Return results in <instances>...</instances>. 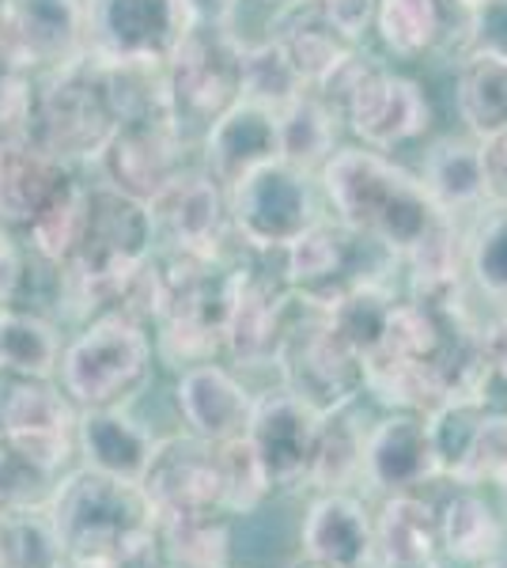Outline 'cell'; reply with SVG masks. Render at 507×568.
I'll list each match as a JSON object with an SVG mask.
<instances>
[{
	"instance_id": "1",
	"label": "cell",
	"mask_w": 507,
	"mask_h": 568,
	"mask_svg": "<svg viewBox=\"0 0 507 568\" xmlns=\"http://www.w3.org/2000/svg\"><path fill=\"white\" fill-rule=\"evenodd\" d=\"M318 190L329 205V216H337L364 240L379 243L398 265L447 216L439 213L413 171L394 163L386 152L364 149V144H341L322 163Z\"/></svg>"
},
{
	"instance_id": "2",
	"label": "cell",
	"mask_w": 507,
	"mask_h": 568,
	"mask_svg": "<svg viewBox=\"0 0 507 568\" xmlns=\"http://www.w3.org/2000/svg\"><path fill=\"white\" fill-rule=\"evenodd\" d=\"M122 80L114 65L77 58L34 72L20 133L61 163H95L122 125Z\"/></svg>"
},
{
	"instance_id": "3",
	"label": "cell",
	"mask_w": 507,
	"mask_h": 568,
	"mask_svg": "<svg viewBox=\"0 0 507 568\" xmlns=\"http://www.w3.org/2000/svg\"><path fill=\"white\" fill-rule=\"evenodd\" d=\"M50 519L64 554H103L125 568H155V511L141 485L84 466L58 485Z\"/></svg>"
},
{
	"instance_id": "4",
	"label": "cell",
	"mask_w": 507,
	"mask_h": 568,
	"mask_svg": "<svg viewBox=\"0 0 507 568\" xmlns=\"http://www.w3.org/2000/svg\"><path fill=\"white\" fill-rule=\"evenodd\" d=\"M337 110L345 133L375 152H394L432 130V95L409 72L391 69L367 45L348 53L315 88Z\"/></svg>"
},
{
	"instance_id": "5",
	"label": "cell",
	"mask_w": 507,
	"mask_h": 568,
	"mask_svg": "<svg viewBox=\"0 0 507 568\" xmlns=\"http://www.w3.org/2000/svg\"><path fill=\"white\" fill-rule=\"evenodd\" d=\"M163 84L179 130L201 141V133L243 99L246 42L232 23H190L163 65Z\"/></svg>"
},
{
	"instance_id": "6",
	"label": "cell",
	"mask_w": 507,
	"mask_h": 568,
	"mask_svg": "<svg viewBox=\"0 0 507 568\" xmlns=\"http://www.w3.org/2000/svg\"><path fill=\"white\" fill-rule=\"evenodd\" d=\"M149 326L122 311L95 315L69 349H61V390L80 409L125 406L152 375Z\"/></svg>"
},
{
	"instance_id": "7",
	"label": "cell",
	"mask_w": 507,
	"mask_h": 568,
	"mask_svg": "<svg viewBox=\"0 0 507 568\" xmlns=\"http://www.w3.org/2000/svg\"><path fill=\"white\" fill-rule=\"evenodd\" d=\"M276 368L284 387L318 414H334L364 394V361L329 323V307L311 304L296 292L288 296Z\"/></svg>"
},
{
	"instance_id": "8",
	"label": "cell",
	"mask_w": 507,
	"mask_h": 568,
	"mask_svg": "<svg viewBox=\"0 0 507 568\" xmlns=\"http://www.w3.org/2000/svg\"><path fill=\"white\" fill-rule=\"evenodd\" d=\"M103 182L118 194L152 205L190 168V136L179 130L168 103V84L125 110L122 125L99 155Z\"/></svg>"
},
{
	"instance_id": "9",
	"label": "cell",
	"mask_w": 507,
	"mask_h": 568,
	"mask_svg": "<svg viewBox=\"0 0 507 568\" xmlns=\"http://www.w3.org/2000/svg\"><path fill=\"white\" fill-rule=\"evenodd\" d=\"M322 205L326 201H322L318 175L284 160L265 163L227 190L232 232L239 246L254 254H284L318 216H326Z\"/></svg>"
},
{
	"instance_id": "10",
	"label": "cell",
	"mask_w": 507,
	"mask_h": 568,
	"mask_svg": "<svg viewBox=\"0 0 507 568\" xmlns=\"http://www.w3.org/2000/svg\"><path fill=\"white\" fill-rule=\"evenodd\" d=\"M394 265L398 262L379 243L364 240V235L345 227L329 213L318 216L281 254V270L288 288L322 307H334L345 292H353L364 281H386L383 273L394 270Z\"/></svg>"
},
{
	"instance_id": "11",
	"label": "cell",
	"mask_w": 507,
	"mask_h": 568,
	"mask_svg": "<svg viewBox=\"0 0 507 568\" xmlns=\"http://www.w3.org/2000/svg\"><path fill=\"white\" fill-rule=\"evenodd\" d=\"M190 23L182 0H84V53L103 65L163 69Z\"/></svg>"
},
{
	"instance_id": "12",
	"label": "cell",
	"mask_w": 507,
	"mask_h": 568,
	"mask_svg": "<svg viewBox=\"0 0 507 568\" xmlns=\"http://www.w3.org/2000/svg\"><path fill=\"white\" fill-rule=\"evenodd\" d=\"M77 402L50 375L0 368V444L53 474L77 444Z\"/></svg>"
},
{
	"instance_id": "13",
	"label": "cell",
	"mask_w": 507,
	"mask_h": 568,
	"mask_svg": "<svg viewBox=\"0 0 507 568\" xmlns=\"http://www.w3.org/2000/svg\"><path fill=\"white\" fill-rule=\"evenodd\" d=\"M254 262L232 265L227 277V307H224V353L235 356L246 368L276 364L288 315V281L284 270L273 273L270 262L276 254H254Z\"/></svg>"
},
{
	"instance_id": "14",
	"label": "cell",
	"mask_w": 507,
	"mask_h": 568,
	"mask_svg": "<svg viewBox=\"0 0 507 568\" xmlns=\"http://www.w3.org/2000/svg\"><path fill=\"white\" fill-rule=\"evenodd\" d=\"M155 246L190 258H224L232 246V213L227 190L205 168H190L149 205Z\"/></svg>"
},
{
	"instance_id": "15",
	"label": "cell",
	"mask_w": 507,
	"mask_h": 568,
	"mask_svg": "<svg viewBox=\"0 0 507 568\" xmlns=\"http://www.w3.org/2000/svg\"><path fill=\"white\" fill-rule=\"evenodd\" d=\"M141 493L149 497L155 519L224 511V481H220L216 444H205L197 436L155 439L149 470L141 478Z\"/></svg>"
},
{
	"instance_id": "16",
	"label": "cell",
	"mask_w": 507,
	"mask_h": 568,
	"mask_svg": "<svg viewBox=\"0 0 507 568\" xmlns=\"http://www.w3.org/2000/svg\"><path fill=\"white\" fill-rule=\"evenodd\" d=\"M318 425H322L318 409L296 398L288 387L254 398L246 439L254 444L273 489H296V485L307 481Z\"/></svg>"
},
{
	"instance_id": "17",
	"label": "cell",
	"mask_w": 507,
	"mask_h": 568,
	"mask_svg": "<svg viewBox=\"0 0 507 568\" xmlns=\"http://www.w3.org/2000/svg\"><path fill=\"white\" fill-rule=\"evenodd\" d=\"M197 144V168H205L220 186L232 190L251 171L281 160V122H276V110L254 103V99H239L224 118H216L201 133Z\"/></svg>"
},
{
	"instance_id": "18",
	"label": "cell",
	"mask_w": 507,
	"mask_h": 568,
	"mask_svg": "<svg viewBox=\"0 0 507 568\" xmlns=\"http://www.w3.org/2000/svg\"><path fill=\"white\" fill-rule=\"evenodd\" d=\"M174 406H179V417L186 420L190 436L205 439V444H227L235 436H246V428H251L254 394L227 368L205 361L190 364L179 375Z\"/></svg>"
},
{
	"instance_id": "19",
	"label": "cell",
	"mask_w": 507,
	"mask_h": 568,
	"mask_svg": "<svg viewBox=\"0 0 507 568\" xmlns=\"http://www.w3.org/2000/svg\"><path fill=\"white\" fill-rule=\"evenodd\" d=\"M364 474L372 485L391 493H409L439 474L436 444H432L428 414L398 409L375 428H367Z\"/></svg>"
},
{
	"instance_id": "20",
	"label": "cell",
	"mask_w": 507,
	"mask_h": 568,
	"mask_svg": "<svg viewBox=\"0 0 507 568\" xmlns=\"http://www.w3.org/2000/svg\"><path fill=\"white\" fill-rule=\"evenodd\" d=\"M69 179V163L53 160L23 133L0 136V224L27 232Z\"/></svg>"
},
{
	"instance_id": "21",
	"label": "cell",
	"mask_w": 507,
	"mask_h": 568,
	"mask_svg": "<svg viewBox=\"0 0 507 568\" xmlns=\"http://www.w3.org/2000/svg\"><path fill=\"white\" fill-rule=\"evenodd\" d=\"M463 23L455 0H375L372 34L394 61H420L463 39Z\"/></svg>"
},
{
	"instance_id": "22",
	"label": "cell",
	"mask_w": 507,
	"mask_h": 568,
	"mask_svg": "<svg viewBox=\"0 0 507 568\" xmlns=\"http://www.w3.org/2000/svg\"><path fill=\"white\" fill-rule=\"evenodd\" d=\"M34 72L84 58V0H4Z\"/></svg>"
},
{
	"instance_id": "23",
	"label": "cell",
	"mask_w": 507,
	"mask_h": 568,
	"mask_svg": "<svg viewBox=\"0 0 507 568\" xmlns=\"http://www.w3.org/2000/svg\"><path fill=\"white\" fill-rule=\"evenodd\" d=\"M303 554L329 565L364 568L375 554V524L367 519L364 504L348 493H326L311 504L300 527Z\"/></svg>"
},
{
	"instance_id": "24",
	"label": "cell",
	"mask_w": 507,
	"mask_h": 568,
	"mask_svg": "<svg viewBox=\"0 0 507 568\" xmlns=\"http://www.w3.org/2000/svg\"><path fill=\"white\" fill-rule=\"evenodd\" d=\"M80 452L88 459V470L110 474V478H122L141 485L149 459L155 452V439L141 420H133L122 406L107 409H84L77 425Z\"/></svg>"
},
{
	"instance_id": "25",
	"label": "cell",
	"mask_w": 507,
	"mask_h": 568,
	"mask_svg": "<svg viewBox=\"0 0 507 568\" xmlns=\"http://www.w3.org/2000/svg\"><path fill=\"white\" fill-rule=\"evenodd\" d=\"M420 186L436 201L439 213L466 220L488 205L485 197V175H481V141L477 136H444L436 141L420 160L417 171Z\"/></svg>"
},
{
	"instance_id": "26",
	"label": "cell",
	"mask_w": 507,
	"mask_h": 568,
	"mask_svg": "<svg viewBox=\"0 0 507 568\" xmlns=\"http://www.w3.org/2000/svg\"><path fill=\"white\" fill-rule=\"evenodd\" d=\"M455 106L466 133L485 141L507 130V58L493 50H466L455 69Z\"/></svg>"
},
{
	"instance_id": "27",
	"label": "cell",
	"mask_w": 507,
	"mask_h": 568,
	"mask_svg": "<svg viewBox=\"0 0 507 568\" xmlns=\"http://www.w3.org/2000/svg\"><path fill=\"white\" fill-rule=\"evenodd\" d=\"M439 546V516L413 493H394L375 519V554L386 568H432Z\"/></svg>"
},
{
	"instance_id": "28",
	"label": "cell",
	"mask_w": 507,
	"mask_h": 568,
	"mask_svg": "<svg viewBox=\"0 0 507 568\" xmlns=\"http://www.w3.org/2000/svg\"><path fill=\"white\" fill-rule=\"evenodd\" d=\"M276 122H281V160L311 175H318L322 163L341 149V133H345L337 110L315 88L300 91L288 106L276 110Z\"/></svg>"
},
{
	"instance_id": "29",
	"label": "cell",
	"mask_w": 507,
	"mask_h": 568,
	"mask_svg": "<svg viewBox=\"0 0 507 568\" xmlns=\"http://www.w3.org/2000/svg\"><path fill=\"white\" fill-rule=\"evenodd\" d=\"M353 406L334 409V414H322L318 439H315V455H311V470L307 485H315L322 493H345V485H353L364 474V444L367 433L356 425Z\"/></svg>"
},
{
	"instance_id": "30",
	"label": "cell",
	"mask_w": 507,
	"mask_h": 568,
	"mask_svg": "<svg viewBox=\"0 0 507 568\" xmlns=\"http://www.w3.org/2000/svg\"><path fill=\"white\" fill-rule=\"evenodd\" d=\"M155 568H227V527L216 516L155 519Z\"/></svg>"
},
{
	"instance_id": "31",
	"label": "cell",
	"mask_w": 507,
	"mask_h": 568,
	"mask_svg": "<svg viewBox=\"0 0 507 568\" xmlns=\"http://www.w3.org/2000/svg\"><path fill=\"white\" fill-rule=\"evenodd\" d=\"M466 277L496 304H507V205L477 209L466 220Z\"/></svg>"
},
{
	"instance_id": "32",
	"label": "cell",
	"mask_w": 507,
	"mask_h": 568,
	"mask_svg": "<svg viewBox=\"0 0 507 568\" xmlns=\"http://www.w3.org/2000/svg\"><path fill=\"white\" fill-rule=\"evenodd\" d=\"M84 213H88V182L72 175L64 186L53 194L50 205L27 227V243L42 262H50L53 270L64 265L77 254L80 235H84Z\"/></svg>"
},
{
	"instance_id": "33",
	"label": "cell",
	"mask_w": 507,
	"mask_h": 568,
	"mask_svg": "<svg viewBox=\"0 0 507 568\" xmlns=\"http://www.w3.org/2000/svg\"><path fill=\"white\" fill-rule=\"evenodd\" d=\"M439 542L455 561L481 565L504 546V527L477 493H458L439 511Z\"/></svg>"
},
{
	"instance_id": "34",
	"label": "cell",
	"mask_w": 507,
	"mask_h": 568,
	"mask_svg": "<svg viewBox=\"0 0 507 568\" xmlns=\"http://www.w3.org/2000/svg\"><path fill=\"white\" fill-rule=\"evenodd\" d=\"M61 364V337L58 329L31 311H0V368L50 375Z\"/></svg>"
},
{
	"instance_id": "35",
	"label": "cell",
	"mask_w": 507,
	"mask_h": 568,
	"mask_svg": "<svg viewBox=\"0 0 507 568\" xmlns=\"http://www.w3.org/2000/svg\"><path fill=\"white\" fill-rule=\"evenodd\" d=\"M307 91V84L300 80V72L292 69V61L284 58V50L273 39L262 42H246V84H243V99H254V103L281 110L288 106L292 99Z\"/></svg>"
},
{
	"instance_id": "36",
	"label": "cell",
	"mask_w": 507,
	"mask_h": 568,
	"mask_svg": "<svg viewBox=\"0 0 507 568\" xmlns=\"http://www.w3.org/2000/svg\"><path fill=\"white\" fill-rule=\"evenodd\" d=\"M216 455L220 481H224V511H254L273 493L254 444L246 436H235L227 444H216Z\"/></svg>"
},
{
	"instance_id": "37",
	"label": "cell",
	"mask_w": 507,
	"mask_h": 568,
	"mask_svg": "<svg viewBox=\"0 0 507 568\" xmlns=\"http://www.w3.org/2000/svg\"><path fill=\"white\" fill-rule=\"evenodd\" d=\"M31 80L34 69L20 45V34H16L12 20L4 16V8H0V136L20 133Z\"/></svg>"
},
{
	"instance_id": "38",
	"label": "cell",
	"mask_w": 507,
	"mask_h": 568,
	"mask_svg": "<svg viewBox=\"0 0 507 568\" xmlns=\"http://www.w3.org/2000/svg\"><path fill=\"white\" fill-rule=\"evenodd\" d=\"M45 485H50V470H42L8 444H0V519L39 508L45 500Z\"/></svg>"
},
{
	"instance_id": "39",
	"label": "cell",
	"mask_w": 507,
	"mask_h": 568,
	"mask_svg": "<svg viewBox=\"0 0 507 568\" xmlns=\"http://www.w3.org/2000/svg\"><path fill=\"white\" fill-rule=\"evenodd\" d=\"M493 50L507 58V0H481L466 12L463 23V53Z\"/></svg>"
},
{
	"instance_id": "40",
	"label": "cell",
	"mask_w": 507,
	"mask_h": 568,
	"mask_svg": "<svg viewBox=\"0 0 507 568\" xmlns=\"http://www.w3.org/2000/svg\"><path fill=\"white\" fill-rule=\"evenodd\" d=\"M27 254L23 246L16 243L12 227L0 224V311L16 307L27 288Z\"/></svg>"
},
{
	"instance_id": "41",
	"label": "cell",
	"mask_w": 507,
	"mask_h": 568,
	"mask_svg": "<svg viewBox=\"0 0 507 568\" xmlns=\"http://www.w3.org/2000/svg\"><path fill=\"white\" fill-rule=\"evenodd\" d=\"M481 175L485 197L496 205H507V130L481 141Z\"/></svg>"
},
{
	"instance_id": "42",
	"label": "cell",
	"mask_w": 507,
	"mask_h": 568,
	"mask_svg": "<svg viewBox=\"0 0 507 568\" xmlns=\"http://www.w3.org/2000/svg\"><path fill=\"white\" fill-rule=\"evenodd\" d=\"M481 345H485V361H488L493 379H500L507 387V311L481 329Z\"/></svg>"
},
{
	"instance_id": "43",
	"label": "cell",
	"mask_w": 507,
	"mask_h": 568,
	"mask_svg": "<svg viewBox=\"0 0 507 568\" xmlns=\"http://www.w3.org/2000/svg\"><path fill=\"white\" fill-rule=\"evenodd\" d=\"M193 23H232L239 0H182Z\"/></svg>"
},
{
	"instance_id": "44",
	"label": "cell",
	"mask_w": 507,
	"mask_h": 568,
	"mask_svg": "<svg viewBox=\"0 0 507 568\" xmlns=\"http://www.w3.org/2000/svg\"><path fill=\"white\" fill-rule=\"evenodd\" d=\"M53 568H125L118 557H103V554H61Z\"/></svg>"
},
{
	"instance_id": "45",
	"label": "cell",
	"mask_w": 507,
	"mask_h": 568,
	"mask_svg": "<svg viewBox=\"0 0 507 568\" xmlns=\"http://www.w3.org/2000/svg\"><path fill=\"white\" fill-rule=\"evenodd\" d=\"M477 568H507V542H504L500 549H496L493 557H485V561L477 565Z\"/></svg>"
},
{
	"instance_id": "46",
	"label": "cell",
	"mask_w": 507,
	"mask_h": 568,
	"mask_svg": "<svg viewBox=\"0 0 507 568\" xmlns=\"http://www.w3.org/2000/svg\"><path fill=\"white\" fill-rule=\"evenodd\" d=\"M288 568H345V565H329V561H318V557H307V554H303L300 561H292Z\"/></svg>"
},
{
	"instance_id": "47",
	"label": "cell",
	"mask_w": 507,
	"mask_h": 568,
	"mask_svg": "<svg viewBox=\"0 0 507 568\" xmlns=\"http://www.w3.org/2000/svg\"><path fill=\"white\" fill-rule=\"evenodd\" d=\"M0 568H8V546H4V535H0Z\"/></svg>"
},
{
	"instance_id": "48",
	"label": "cell",
	"mask_w": 507,
	"mask_h": 568,
	"mask_svg": "<svg viewBox=\"0 0 507 568\" xmlns=\"http://www.w3.org/2000/svg\"><path fill=\"white\" fill-rule=\"evenodd\" d=\"M257 4H270V8H281V4H288V0H257Z\"/></svg>"
},
{
	"instance_id": "49",
	"label": "cell",
	"mask_w": 507,
	"mask_h": 568,
	"mask_svg": "<svg viewBox=\"0 0 507 568\" xmlns=\"http://www.w3.org/2000/svg\"><path fill=\"white\" fill-rule=\"evenodd\" d=\"M0 8H4V0H0Z\"/></svg>"
},
{
	"instance_id": "50",
	"label": "cell",
	"mask_w": 507,
	"mask_h": 568,
	"mask_svg": "<svg viewBox=\"0 0 507 568\" xmlns=\"http://www.w3.org/2000/svg\"><path fill=\"white\" fill-rule=\"evenodd\" d=\"M504 493H507V485H504Z\"/></svg>"
}]
</instances>
